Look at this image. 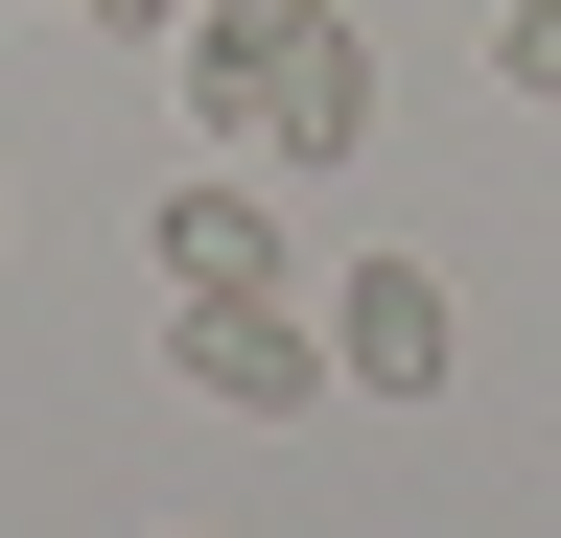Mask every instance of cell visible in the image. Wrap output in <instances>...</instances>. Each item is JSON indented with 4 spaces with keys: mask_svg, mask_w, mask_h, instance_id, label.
<instances>
[{
    "mask_svg": "<svg viewBox=\"0 0 561 538\" xmlns=\"http://www.w3.org/2000/svg\"><path fill=\"white\" fill-rule=\"evenodd\" d=\"M445 352H468V328H445L421 257H351V282H328V375L351 398H445Z\"/></svg>",
    "mask_w": 561,
    "mask_h": 538,
    "instance_id": "obj_2",
    "label": "cell"
},
{
    "mask_svg": "<svg viewBox=\"0 0 561 538\" xmlns=\"http://www.w3.org/2000/svg\"><path fill=\"white\" fill-rule=\"evenodd\" d=\"M491 71H515V94H561V0H491Z\"/></svg>",
    "mask_w": 561,
    "mask_h": 538,
    "instance_id": "obj_6",
    "label": "cell"
},
{
    "mask_svg": "<svg viewBox=\"0 0 561 538\" xmlns=\"http://www.w3.org/2000/svg\"><path fill=\"white\" fill-rule=\"evenodd\" d=\"M140 257H164V305H187V282H280V211H257V164H164Z\"/></svg>",
    "mask_w": 561,
    "mask_h": 538,
    "instance_id": "obj_5",
    "label": "cell"
},
{
    "mask_svg": "<svg viewBox=\"0 0 561 538\" xmlns=\"http://www.w3.org/2000/svg\"><path fill=\"white\" fill-rule=\"evenodd\" d=\"M70 24H117V47H187V0H70Z\"/></svg>",
    "mask_w": 561,
    "mask_h": 538,
    "instance_id": "obj_7",
    "label": "cell"
},
{
    "mask_svg": "<svg viewBox=\"0 0 561 538\" xmlns=\"http://www.w3.org/2000/svg\"><path fill=\"white\" fill-rule=\"evenodd\" d=\"M164 375L210 398V422H328V398H351L328 375V305H280V282H187L164 305Z\"/></svg>",
    "mask_w": 561,
    "mask_h": 538,
    "instance_id": "obj_1",
    "label": "cell"
},
{
    "mask_svg": "<svg viewBox=\"0 0 561 538\" xmlns=\"http://www.w3.org/2000/svg\"><path fill=\"white\" fill-rule=\"evenodd\" d=\"M280 24H305V0H187V141L280 164Z\"/></svg>",
    "mask_w": 561,
    "mask_h": 538,
    "instance_id": "obj_3",
    "label": "cell"
},
{
    "mask_svg": "<svg viewBox=\"0 0 561 538\" xmlns=\"http://www.w3.org/2000/svg\"><path fill=\"white\" fill-rule=\"evenodd\" d=\"M0 234H24V211H0Z\"/></svg>",
    "mask_w": 561,
    "mask_h": 538,
    "instance_id": "obj_8",
    "label": "cell"
},
{
    "mask_svg": "<svg viewBox=\"0 0 561 538\" xmlns=\"http://www.w3.org/2000/svg\"><path fill=\"white\" fill-rule=\"evenodd\" d=\"M375 24H351V0H305V24H280V164H351V141H375Z\"/></svg>",
    "mask_w": 561,
    "mask_h": 538,
    "instance_id": "obj_4",
    "label": "cell"
}]
</instances>
